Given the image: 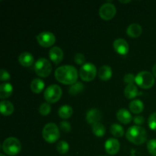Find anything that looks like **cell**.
Here are the masks:
<instances>
[{
    "label": "cell",
    "instance_id": "38",
    "mask_svg": "<svg viewBox=\"0 0 156 156\" xmlns=\"http://www.w3.org/2000/svg\"><path fill=\"white\" fill-rule=\"evenodd\" d=\"M120 2H122V3H128V2H130V1H120Z\"/></svg>",
    "mask_w": 156,
    "mask_h": 156
},
{
    "label": "cell",
    "instance_id": "13",
    "mask_svg": "<svg viewBox=\"0 0 156 156\" xmlns=\"http://www.w3.org/2000/svg\"><path fill=\"white\" fill-rule=\"evenodd\" d=\"M114 48L119 54L126 55L129 51V44L124 39L119 38L114 41Z\"/></svg>",
    "mask_w": 156,
    "mask_h": 156
},
{
    "label": "cell",
    "instance_id": "12",
    "mask_svg": "<svg viewBox=\"0 0 156 156\" xmlns=\"http://www.w3.org/2000/svg\"><path fill=\"white\" fill-rule=\"evenodd\" d=\"M101 113L98 109H96V108H91L86 114V120L89 124L94 125L99 123L101 120Z\"/></svg>",
    "mask_w": 156,
    "mask_h": 156
},
{
    "label": "cell",
    "instance_id": "33",
    "mask_svg": "<svg viewBox=\"0 0 156 156\" xmlns=\"http://www.w3.org/2000/svg\"><path fill=\"white\" fill-rule=\"evenodd\" d=\"M59 128L64 133H69L71 130V125H70V123L69 122L64 120V121L60 122V123H59Z\"/></svg>",
    "mask_w": 156,
    "mask_h": 156
},
{
    "label": "cell",
    "instance_id": "4",
    "mask_svg": "<svg viewBox=\"0 0 156 156\" xmlns=\"http://www.w3.org/2000/svg\"><path fill=\"white\" fill-rule=\"evenodd\" d=\"M2 149L8 155H16L21 152V144L19 140L15 137H9L5 140L2 144Z\"/></svg>",
    "mask_w": 156,
    "mask_h": 156
},
{
    "label": "cell",
    "instance_id": "24",
    "mask_svg": "<svg viewBox=\"0 0 156 156\" xmlns=\"http://www.w3.org/2000/svg\"><path fill=\"white\" fill-rule=\"evenodd\" d=\"M58 114L60 118L66 120V119H69L73 115V109L69 105H63L59 108Z\"/></svg>",
    "mask_w": 156,
    "mask_h": 156
},
{
    "label": "cell",
    "instance_id": "20",
    "mask_svg": "<svg viewBox=\"0 0 156 156\" xmlns=\"http://www.w3.org/2000/svg\"><path fill=\"white\" fill-rule=\"evenodd\" d=\"M98 75L102 81H108L112 76V69L109 66H102L98 69Z\"/></svg>",
    "mask_w": 156,
    "mask_h": 156
},
{
    "label": "cell",
    "instance_id": "37",
    "mask_svg": "<svg viewBox=\"0 0 156 156\" xmlns=\"http://www.w3.org/2000/svg\"><path fill=\"white\" fill-rule=\"evenodd\" d=\"M152 74H153L154 76L156 77V64H155L154 66L152 67Z\"/></svg>",
    "mask_w": 156,
    "mask_h": 156
},
{
    "label": "cell",
    "instance_id": "39",
    "mask_svg": "<svg viewBox=\"0 0 156 156\" xmlns=\"http://www.w3.org/2000/svg\"><path fill=\"white\" fill-rule=\"evenodd\" d=\"M0 156H5L4 155V154H1V155H0Z\"/></svg>",
    "mask_w": 156,
    "mask_h": 156
},
{
    "label": "cell",
    "instance_id": "21",
    "mask_svg": "<svg viewBox=\"0 0 156 156\" xmlns=\"http://www.w3.org/2000/svg\"><path fill=\"white\" fill-rule=\"evenodd\" d=\"M44 85H45V84H44V82L42 79H39V78H36V79H34L32 82H30V90L34 93L39 94L44 90Z\"/></svg>",
    "mask_w": 156,
    "mask_h": 156
},
{
    "label": "cell",
    "instance_id": "26",
    "mask_svg": "<svg viewBox=\"0 0 156 156\" xmlns=\"http://www.w3.org/2000/svg\"><path fill=\"white\" fill-rule=\"evenodd\" d=\"M84 89V85L80 82H77L73 84L69 88V92L72 95H76L82 92Z\"/></svg>",
    "mask_w": 156,
    "mask_h": 156
},
{
    "label": "cell",
    "instance_id": "28",
    "mask_svg": "<svg viewBox=\"0 0 156 156\" xmlns=\"http://www.w3.org/2000/svg\"><path fill=\"white\" fill-rule=\"evenodd\" d=\"M56 149L60 154H66L69 152V146L66 141H59L56 145Z\"/></svg>",
    "mask_w": 156,
    "mask_h": 156
},
{
    "label": "cell",
    "instance_id": "14",
    "mask_svg": "<svg viewBox=\"0 0 156 156\" xmlns=\"http://www.w3.org/2000/svg\"><path fill=\"white\" fill-rule=\"evenodd\" d=\"M49 56L53 63L59 64L63 59V51L59 47H53L49 51Z\"/></svg>",
    "mask_w": 156,
    "mask_h": 156
},
{
    "label": "cell",
    "instance_id": "5",
    "mask_svg": "<svg viewBox=\"0 0 156 156\" xmlns=\"http://www.w3.org/2000/svg\"><path fill=\"white\" fill-rule=\"evenodd\" d=\"M135 82L140 88L148 89L154 85L155 79L152 73L148 71H142L136 76Z\"/></svg>",
    "mask_w": 156,
    "mask_h": 156
},
{
    "label": "cell",
    "instance_id": "15",
    "mask_svg": "<svg viewBox=\"0 0 156 156\" xmlns=\"http://www.w3.org/2000/svg\"><path fill=\"white\" fill-rule=\"evenodd\" d=\"M117 118L123 124L129 123L133 120V117L129 111L125 108H120L117 112Z\"/></svg>",
    "mask_w": 156,
    "mask_h": 156
},
{
    "label": "cell",
    "instance_id": "30",
    "mask_svg": "<svg viewBox=\"0 0 156 156\" xmlns=\"http://www.w3.org/2000/svg\"><path fill=\"white\" fill-rule=\"evenodd\" d=\"M147 149L152 156H156V140H149L147 143Z\"/></svg>",
    "mask_w": 156,
    "mask_h": 156
},
{
    "label": "cell",
    "instance_id": "18",
    "mask_svg": "<svg viewBox=\"0 0 156 156\" xmlns=\"http://www.w3.org/2000/svg\"><path fill=\"white\" fill-rule=\"evenodd\" d=\"M14 105L9 101H2L0 102V111L4 116H10L14 112Z\"/></svg>",
    "mask_w": 156,
    "mask_h": 156
},
{
    "label": "cell",
    "instance_id": "1",
    "mask_svg": "<svg viewBox=\"0 0 156 156\" xmlns=\"http://www.w3.org/2000/svg\"><path fill=\"white\" fill-rule=\"evenodd\" d=\"M54 76L58 82L65 85H73L77 82L79 73L74 66L65 65L58 67L55 71Z\"/></svg>",
    "mask_w": 156,
    "mask_h": 156
},
{
    "label": "cell",
    "instance_id": "22",
    "mask_svg": "<svg viewBox=\"0 0 156 156\" xmlns=\"http://www.w3.org/2000/svg\"><path fill=\"white\" fill-rule=\"evenodd\" d=\"M129 110L132 113L136 114H140L144 110V104L140 99H135L129 104Z\"/></svg>",
    "mask_w": 156,
    "mask_h": 156
},
{
    "label": "cell",
    "instance_id": "16",
    "mask_svg": "<svg viewBox=\"0 0 156 156\" xmlns=\"http://www.w3.org/2000/svg\"><path fill=\"white\" fill-rule=\"evenodd\" d=\"M34 59L33 55L28 52H24L18 56V62L24 67L30 66L34 63Z\"/></svg>",
    "mask_w": 156,
    "mask_h": 156
},
{
    "label": "cell",
    "instance_id": "9",
    "mask_svg": "<svg viewBox=\"0 0 156 156\" xmlns=\"http://www.w3.org/2000/svg\"><path fill=\"white\" fill-rule=\"evenodd\" d=\"M117 13V9L114 5H113L111 2H106L101 6L99 9V15L103 20H108L112 19L114 17V15Z\"/></svg>",
    "mask_w": 156,
    "mask_h": 156
},
{
    "label": "cell",
    "instance_id": "17",
    "mask_svg": "<svg viewBox=\"0 0 156 156\" xmlns=\"http://www.w3.org/2000/svg\"><path fill=\"white\" fill-rule=\"evenodd\" d=\"M143 31V28L140 26V24L134 23V24H131L128 26L127 29H126V34L129 35L130 37L136 38L140 36Z\"/></svg>",
    "mask_w": 156,
    "mask_h": 156
},
{
    "label": "cell",
    "instance_id": "23",
    "mask_svg": "<svg viewBox=\"0 0 156 156\" xmlns=\"http://www.w3.org/2000/svg\"><path fill=\"white\" fill-rule=\"evenodd\" d=\"M124 94L128 99H133L140 94L138 88L134 84H129L126 86L124 89Z\"/></svg>",
    "mask_w": 156,
    "mask_h": 156
},
{
    "label": "cell",
    "instance_id": "35",
    "mask_svg": "<svg viewBox=\"0 0 156 156\" xmlns=\"http://www.w3.org/2000/svg\"><path fill=\"white\" fill-rule=\"evenodd\" d=\"M11 76L10 74L9 73V72L6 71L5 69H2L0 71V80L5 82V81H9L10 79Z\"/></svg>",
    "mask_w": 156,
    "mask_h": 156
},
{
    "label": "cell",
    "instance_id": "2",
    "mask_svg": "<svg viewBox=\"0 0 156 156\" xmlns=\"http://www.w3.org/2000/svg\"><path fill=\"white\" fill-rule=\"evenodd\" d=\"M126 137L130 143L135 145H141L146 142L147 133L141 126H133L126 131Z\"/></svg>",
    "mask_w": 156,
    "mask_h": 156
},
{
    "label": "cell",
    "instance_id": "6",
    "mask_svg": "<svg viewBox=\"0 0 156 156\" xmlns=\"http://www.w3.org/2000/svg\"><path fill=\"white\" fill-rule=\"evenodd\" d=\"M34 69L40 77L46 78L50 76L52 72V65L46 58H40L34 64Z\"/></svg>",
    "mask_w": 156,
    "mask_h": 156
},
{
    "label": "cell",
    "instance_id": "32",
    "mask_svg": "<svg viewBox=\"0 0 156 156\" xmlns=\"http://www.w3.org/2000/svg\"><path fill=\"white\" fill-rule=\"evenodd\" d=\"M74 60L79 65H82V64H85V57L82 53H78L75 55L74 56Z\"/></svg>",
    "mask_w": 156,
    "mask_h": 156
},
{
    "label": "cell",
    "instance_id": "31",
    "mask_svg": "<svg viewBox=\"0 0 156 156\" xmlns=\"http://www.w3.org/2000/svg\"><path fill=\"white\" fill-rule=\"evenodd\" d=\"M148 123L151 129L156 131V112L152 113L149 117Z\"/></svg>",
    "mask_w": 156,
    "mask_h": 156
},
{
    "label": "cell",
    "instance_id": "7",
    "mask_svg": "<svg viewBox=\"0 0 156 156\" xmlns=\"http://www.w3.org/2000/svg\"><path fill=\"white\" fill-rule=\"evenodd\" d=\"M62 94V91L60 86L58 85H51L46 88L44 96L48 103H55L60 99Z\"/></svg>",
    "mask_w": 156,
    "mask_h": 156
},
{
    "label": "cell",
    "instance_id": "11",
    "mask_svg": "<svg viewBox=\"0 0 156 156\" xmlns=\"http://www.w3.org/2000/svg\"><path fill=\"white\" fill-rule=\"evenodd\" d=\"M120 143L117 139L110 138L106 141L105 144V150L107 153L111 155H116L120 150Z\"/></svg>",
    "mask_w": 156,
    "mask_h": 156
},
{
    "label": "cell",
    "instance_id": "29",
    "mask_svg": "<svg viewBox=\"0 0 156 156\" xmlns=\"http://www.w3.org/2000/svg\"><path fill=\"white\" fill-rule=\"evenodd\" d=\"M51 111V106L48 102H45V103L41 104V106L39 108V112L42 116H47Z\"/></svg>",
    "mask_w": 156,
    "mask_h": 156
},
{
    "label": "cell",
    "instance_id": "8",
    "mask_svg": "<svg viewBox=\"0 0 156 156\" xmlns=\"http://www.w3.org/2000/svg\"><path fill=\"white\" fill-rule=\"evenodd\" d=\"M97 75V68L94 64L87 62L82 65L79 70V76L83 81L90 82L94 80Z\"/></svg>",
    "mask_w": 156,
    "mask_h": 156
},
{
    "label": "cell",
    "instance_id": "36",
    "mask_svg": "<svg viewBox=\"0 0 156 156\" xmlns=\"http://www.w3.org/2000/svg\"><path fill=\"white\" fill-rule=\"evenodd\" d=\"M133 122L137 125V126H140V125H143L145 122V119L143 116L137 115L134 117V118L133 119Z\"/></svg>",
    "mask_w": 156,
    "mask_h": 156
},
{
    "label": "cell",
    "instance_id": "10",
    "mask_svg": "<svg viewBox=\"0 0 156 156\" xmlns=\"http://www.w3.org/2000/svg\"><path fill=\"white\" fill-rule=\"evenodd\" d=\"M38 44L43 47H51L56 42V37L52 32L44 31L37 36Z\"/></svg>",
    "mask_w": 156,
    "mask_h": 156
},
{
    "label": "cell",
    "instance_id": "27",
    "mask_svg": "<svg viewBox=\"0 0 156 156\" xmlns=\"http://www.w3.org/2000/svg\"><path fill=\"white\" fill-rule=\"evenodd\" d=\"M111 133L114 136L122 137L124 135V129L120 124L114 123L111 126Z\"/></svg>",
    "mask_w": 156,
    "mask_h": 156
},
{
    "label": "cell",
    "instance_id": "25",
    "mask_svg": "<svg viewBox=\"0 0 156 156\" xmlns=\"http://www.w3.org/2000/svg\"><path fill=\"white\" fill-rule=\"evenodd\" d=\"M92 132L96 136H104L105 133H106V128H105V126L102 123H97L92 126Z\"/></svg>",
    "mask_w": 156,
    "mask_h": 156
},
{
    "label": "cell",
    "instance_id": "19",
    "mask_svg": "<svg viewBox=\"0 0 156 156\" xmlns=\"http://www.w3.org/2000/svg\"><path fill=\"white\" fill-rule=\"evenodd\" d=\"M13 92V87L9 82H5L0 85V98L5 99L10 97Z\"/></svg>",
    "mask_w": 156,
    "mask_h": 156
},
{
    "label": "cell",
    "instance_id": "34",
    "mask_svg": "<svg viewBox=\"0 0 156 156\" xmlns=\"http://www.w3.org/2000/svg\"><path fill=\"white\" fill-rule=\"evenodd\" d=\"M136 76H134L133 74L132 73H127V74L125 75L124 78H123V80L126 82L127 85H129V84H134L135 82Z\"/></svg>",
    "mask_w": 156,
    "mask_h": 156
},
{
    "label": "cell",
    "instance_id": "3",
    "mask_svg": "<svg viewBox=\"0 0 156 156\" xmlns=\"http://www.w3.org/2000/svg\"><path fill=\"white\" fill-rule=\"evenodd\" d=\"M43 138L47 143H53L57 141L60 136L59 129L57 125L53 123H49L44 126L42 130Z\"/></svg>",
    "mask_w": 156,
    "mask_h": 156
}]
</instances>
